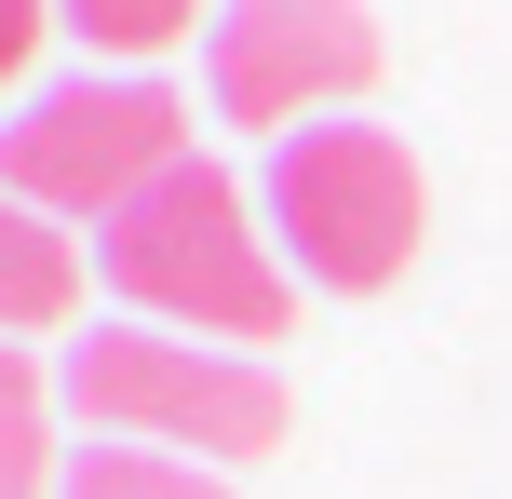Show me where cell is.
I'll use <instances>...</instances> for the list:
<instances>
[{
    "label": "cell",
    "instance_id": "cell-1",
    "mask_svg": "<svg viewBox=\"0 0 512 499\" xmlns=\"http://www.w3.org/2000/svg\"><path fill=\"white\" fill-rule=\"evenodd\" d=\"M95 270H108L149 324H189V338H243V351H270L283 324H297V284H283L270 230L243 216V189L216 176L203 149H189L149 203H122V216L95 230Z\"/></svg>",
    "mask_w": 512,
    "mask_h": 499
},
{
    "label": "cell",
    "instance_id": "cell-2",
    "mask_svg": "<svg viewBox=\"0 0 512 499\" xmlns=\"http://www.w3.org/2000/svg\"><path fill=\"white\" fill-rule=\"evenodd\" d=\"M270 230L283 257L324 297H378L418 270V230H432V189H418V149L391 122H310L270 149Z\"/></svg>",
    "mask_w": 512,
    "mask_h": 499
},
{
    "label": "cell",
    "instance_id": "cell-3",
    "mask_svg": "<svg viewBox=\"0 0 512 499\" xmlns=\"http://www.w3.org/2000/svg\"><path fill=\"white\" fill-rule=\"evenodd\" d=\"M68 405L122 446H203V459H270L297 432V392L256 351H203V338H81Z\"/></svg>",
    "mask_w": 512,
    "mask_h": 499
},
{
    "label": "cell",
    "instance_id": "cell-4",
    "mask_svg": "<svg viewBox=\"0 0 512 499\" xmlns=\"http://www.w3.org/2000/svg\"><path fill=\"white\" fill-rule=\"evenodd\" d=\"M189 162V108L162 95V81H54V95H27L14 122H0V189H14L27 216H122L149 203L162 176Z\"/></svg>",
    "mask_w": 512,
    "mask_h": 499
},
{
    "label": "cell",
    "instance_id": "cell-5",
    "mask_svg": "<svg viewBox=\"0 0 512 499\" xmlns=\"http://www.w3.org/2000/svg\"><path fill=\"white\" fill-rule=\"evenodd\" d=\"M203 81H216V122L310 135L324 95H364V81H378V14H364V0H230Z\"/></svg>",
    "mask_w": 512,
    "mask_h": 499
},
{
    "label": "cell",
    "instance_id": "cell-6",
    "mask_svg": "<svg viewBox=\"0 0 512 499\" xmlns=\"http://www.w3.org/2000/svg\"><path fill=\"white\" fill-rule=\"evenodd\" d=\"M81 311V257L54 216H27L14 189H0V338H41V324Z\"/></svg>",
    "mask_w": 512,
    "mask_h": 499
},
{
    "label": "cell",
    "instance_id": "cell-7",
    "mask_svg": "<svg viewBox=\"0 0 512 499\" xmlns=\"http://www.w3.org/2000/svg\"><path fill=\"white\" fill-rule=\"evenodd\" d=\"M54 499H230L203 459H162V446H81Z\"/></svg>",
    "mask_w": 512,
    "mask_h": 499
},
{
    "label": "cell",
    "instance_id": "cell-8",
    "mask_svg": "<svg viewBox=\"0 0 512 499\" xmlns=\"http://www.w3.org/2000/svg\"><path fill=\"white\" fill-rule=\"evenodd\" d=\"M68 27H81L95 54H162V41L203 27V0H68Z\"/></svg>",
    "mask_w": 512,
    "mask_h": 499
},
{
    "label": "cell",
    "instance_id": "cell-9",
    "mask_svg": "<svg viewBox=\"0 0 512 499\" xmlns=\"http://www.w3.org/2000/svg\"><path fill=\"white\" fill-rule=\"evenodd\" d=\"M68 473H54V432H41V405H0V499H54Z\"/></svg>",
    "mask_w": 512,
    "mask_h": 499
},
{
    "label": "cell",
    "instance_id": "cell-10",
    "mask_svg": "<svg viewBox=\"0 0 512 499\" xmlns=\"http://www.w3.org/2000/svg\"><path fill=\"white\" fill-rule=\"evenodd\" d=\"M41 27H54V0H0V81H27V54H41Z\"/></svg>",
    "mask_w": 512,
    "mask_h": 499
},
{
    "label": "cell",
    "instance_id": "cell-11",
    "mask_svg": "<svg viewBox=\"0 0 512 499\" xmlns=\"http://www.w3.org/2000/svg\"><path fill=\"white\" fill-rule=\"evenodd\" d=\"M0 405H41V378H27V351L0 338Z\"/></svg>",
    "mask_w": 512,
    "mask_h": 499
}]
</instances>
